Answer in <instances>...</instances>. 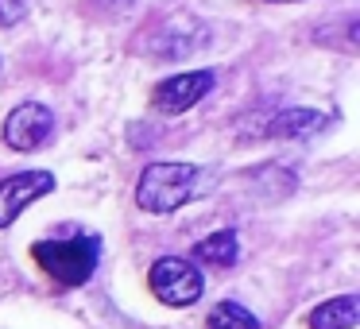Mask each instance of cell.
Instances as JSON below:
<instances>
[{"instance_id":"cell-9","label":"cell","mask_w":360,"mask_h":329,"mask_svg":"<svg viewBox=\"0 0 360 329\" xmlns=\"http://www.w3.org/2000/svg\"><path fill=\"white\" fill-rule=\"evenodd\" d=\"M236 256H240V240H236V228H217L205 240L194 244V259H205V264L217 267H233Z\"/></svg>"},{"instance_id":"cell-5","label":"cell","mask_w":360,"mask_h":329,"mask_svg":"<svg viewBox=\"0 0 360 329\" xmlns=\"http://www.w3.org/2000/svg\"><path fill=\"white\" fill-rule=\"evenodd\" d=\"M51 132H55V117H51V109L39 101L16 105V109L8 112V120H4V143L16 148V151H39L43 143L51 140Z\"/></svg>"},{"instance_id":"cell-7","label":"cell","mask_w":360,"mask_h":329,"mask_svg":"<svg viewBox=\"0 0 360 329\" xmlns=\"http://www.w3.org/2000/svg\"><path fill=\"white\" fill-rule=\"evenodd\" d=\"M329 128V117L318 109H302V105H290V109H279L271 120H267V136L271 140H306V136H318Z\"/></svg>"},{"instance_id":"cell-2","label":"cell","mask_w":360,"mask_h":329,"mask_svg":"<svg viewBox=\"0 0 360 329\" xmlns=\"http://www.w3.org/2000/svg\"><path fill=\"white\" fill-rule=\"evenodd\" d=\"M32 259L58 283V287H82L94 279L97 259H101V240L94 233L66 236V240H35Z\"/></svg>"},{"instance_id":"cell-6","label":"cell","mask_w":360,"mask_h":329,"mask_svg":"<svg viewBox=\"0 0 360 329\" xmlns=\"http://www.w3.org/2000/svg\"><path fill=\"white\" fill-rule=\"evenodd\" d=\"M55 190V174L51 171H20L0 179V228H8L32 202L47 198Z\"/></svg>"},{"instance_id":"cell-8","label":"cell","mask_w":360,"mask_h":329,"mask_svg":"<svg viewBox=\"0 0 360 329\" xmlns=\"http://www.w3.org/2000/svg\"><path fill=\"white\" fill-rule=\"evenodd\" d=\"M356 321H360V298L356 295H337L310 314V329H352Z\"/></svg>"},{"instance_id":"cell-12","label":"cell","mask_w":360,"mask_h":329,"mask_svg":"<svg viewBox=\"0 0 360 329\" xmlns=\"http://www.w3.org/2000/svg\"><path fill=\"white\" fill-rule=\"evenodd\" d=\"M97 4H109V8H128V4H136V0H97Z\"/></svg>"},{"instance_id":"cell-4","label":"cell","mask_w":360,"mask_h":329,"mask_svg":"<svg viewBox=\"0 0 360 329\" xmlns=\"http://www.w3.org/2000/svg\"><path fill=\"white\" fill-rule=\"evenodd\" d=\"M213 70H186V74H171L163 78L155 89H151V105L155 112H167V117H179V112L194 109L205 93L213 89Z\"/></svg>"},{"instance_id":"cell-13","label":"cell","mask_w":360,"mask_h":329,"mask_svg":"<svg viewBox=\"0 0 360 329\" xmlns=\"http://www.w3.org/2000/svg\"><path fill=\"white\" fill-rule=\"evenodd\" d=\"M275 4H283V0H275Z\"/></svg>"},{"instance_id":"cell-1","label":"cell","mask_w":360,"mask_h":329,"mask_svg":"<svg viewBox=\"0 0 360 329\" xmlns=\"http://www.w3.org/2000/svg\"><path fill=\"white\" fill-rule=\"evenodd\" d=\"M205 186L210 174L198 163H151L136 182V202L148 213H174L179 205L194 202V194Z\"/></svg>"},{"instance_id":"cell-11","label":"cell","mask_w":360,"mask_h":329,"mask_svg":"<svg viewBox=\"0 0 360 329\" xmlns=\"http://www.w3.org/2000/svg\"><path fill=\"white\" fill-rule=\"evenodd\" d=\"M24 20V0H0V27H12Z\"/></svg>"},{"instance_id":"cell-10","label":"cell","mask_w":360,"mask_h":329,"mask_svg":"<svg viewBox=\"0 0 360 329\" xmlns=\"http://www.w3.org/2000/svg\"><path fill=\"white\" fill-rule=\"evenodd\" d=\"M205 329H259L256 314L244 310L240 302H233V298H225V302H217L210 310V318H205Z\"/></svg>"},{"instance_id":"cell-3","label":"cell","mask_w":360,"mask_h":329,"mask_svg":"<svg viewBox=\"0 0 360 329\" xmlns=\"http://www.w3.org/2000/svg\"><path fill=\"white\" fill-rule=\"evenodd\" d=\"M148 287L159 302L167 306H194L202 298L205 283H202V271H198L190 259H174V256H163L151 264L148 271Z\"/></svg>"}]
</instances>
